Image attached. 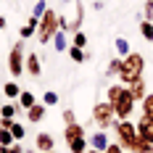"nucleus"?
I'll return each instance as SVG.
<instances>
[{"label": "nucleus", "instance_id": "nucleus-1", "mask_svg": "<svg viewBox=\"0 0 153 153\" xmlns=\"http://www.w3.org/2000/svg\"><path fill=\"white\" fill-rule=\"evenodd\" d=\"M106 100L114 103V111H116V119H129L132 114H135V108H137V100L132 98V92L127 85H108L106 90Z\"/></svg>", "mask_w": 153, "mask_h": 153}, {"label": "nucleus", "instance_id": "nucleus-2", "mask_svg": "<svg viewBox=\"0 0 153 153\" xmlns=\"http://www.w3.org/2000/svg\"><path fill=\"white\" fill-rule=\"evenodd\" d=\"M114 132H116V143H119L127 153H140V148L145 145V143L137 137V127H135L132 119H119V122L114 124Z\"/></svg>", "mask_w": 153, "mask_h": 153}, {"label": "nucleus", "instance_id": "nucleus-3", "mask_svg": "<svg viewBox=\"0 0 153 153\" xmlns=\"http://www.w3.org/2000/svg\"><path fill=\"white\" fill-rule=\"evenodd\" d=\"M145 76V56L143 53H129V56H124L122 58V71H119V82L122 85H132V82H137V79H143Z\"/></svg>", "mask_w": 153, "mask_h": 153}, {"label": "nucleus", "instance_id": "nucleus-4", "mask_svg": "<svg viewBox=\"0 0 153 153\" xmlns=\"http://www.w3.org/2000/svg\"><path fill=\"white\" fill-rule=\"evenodd\" d=\"M63 143H66V148L69 153H87L90 148V143H87V132H85V124H66L63 127Z\"/></svg>", "mask_w": 153, "mask_h": 153}, {"label": "nucleus", "instance_id": "nucleus-5", "mask_svg": "<svg viewBox=\"0 0 153 153\" xmlns=\"http://www.w3.org/2000/svg\"><path fill=\"white\" fill-rule=\"evenodd\" d=\"M56 32H61V29H58V11L48 8L45 16L40 19V27H37L34 40H37L40 45H50V42H53V37H56Z\"/></svg>", "mask_w": 153, "mask_h": 153}, {"label": "nucleus", "instance_id": "nucleus-6", "mask_svg": "<svg viewBox=\"0 0 153 153\" xmlns=\"http://www.w3.org/2000/svg\"><path fill=\"white\" fill-rule=\"evenodd\" d=\"M116 122L119 119H116V111H114V103L111 100H98L92 106V124L98 129H114Z\"/></svg>", "mask_w": 153, "mask_h": 153}, {"label": "nucleus", "instance_id": "nucleus-7", "mask_svg": "<svg viewBox=\"0 0 153 153\" xmlns=\"http://www.w3.org/2000/svg\"><path fill=\"white\" fill-rule=\"evenodd\" d=\"M27 40H16L13 45H11V50H8V74L13 76V79H19V76L24 74V61H27Z\"/></svg>", "mask_w": 153, "mask_h": 153}, {"label": "nucleus", "instance_id": "nucleus-8", "mask_svg": "<svg viewBox=\"0 0 153 153\" xmlns=\"http://www.w3.org/2000/svg\"><path fill=\"white\" fill-rule=\"evenodd\" d=\"M82 21H85V3L76 0L74 3V19H69V29H66V34L71 37L74 32H82Z\"/></svg>", "mask_w": 153, "mask_h": 153}, {"label": "nucleus", "instance_id": "nucleus-9", "mask_svg": "<svg viewBox=\"0 0 153 153\" xmlns=\"http://www.w3.org/2000/svg\"><path fill=\"white\" fill-rule=\"evenodd\" d=\"M135 127H137V137L143 140V143L153 145V119H145V116H140L137 122H135Z\"/></svg>", "mask_w": 153, "mask_h": 153}, {"label": "nucleus", "instance_id": "nucleus-10", "mask_svg": "<svg viewBox=\"0 0 153 153\" xmlns=\"http://www.w3.org/2000/svg\"><path fill=\"white\" fill-rule=\"evenodd\" d=\"M24 71H27L29 76H34V79H40V74H42V63H40V56H37V53H27Z\"/></svg>", "mask_w": 153, "mask_h": 153}, {"label": "nucleus", "instance_id": "nucleus-11", "mask_svg": "<svg viewBox=\"0 0 153 153\" xmlns=\"http://www.w3.org/2000/svg\"><path fill=\"white\" fill-rule=\"evenodd\" d=\"M34 148L42 153V151H56V137L50 132H37L34 135Z\"/></svg>", "mask_w": 153, "mask_h": 153}, {"label": "nucleus", "instance_id": "nucleus-12", "mask_svg": "<svg viewBox=\"0 0 153 153\" xmlns=\"http://www.w3.org/2000/svg\"><path fill=\"white\" fill-rule=\"evenodd\" d=\"M45 114H48V106L42 103V100H37V103L27 111V122L29 124H40L42 119H45Z\"/></svg>", "mask_w": 153, "mask_h": 153}, {"label": "nucleus", "instance_id": "nucleus-13", "mask_svg": "<svg viewBox=\"0 0 153 153\" xmlns=\"http://www.w3.org/2000/svg\"><path fill=\"white\" fill-rule=\"evenodd\" d=\"M37 27H40V19L29 16V19L21 24V29H19V37H21V40H32V37L37 34Z\"/></svg>", "mask_w": 153, "mask_h": 153}, {"label": "nucleus", "instance_id": "nucleus-14", "mask_svg": "<svg viewBox=\"0 0 153 153\" xmlns=\"http://www.w3.org/2000/svg\"><path fill=\"white\" fill-rule=\"evenodd\" d=\"M87 143H90V148H95V151H106L111 140H108L106 129H98V132H92L90 137H87Z\"/></svg>", "mask_w": 153, "mask_h": 153}, {"label": "nucleus", "instance_id": "nucleus-15", "mask_svg": "<svg viewBox=\"0 0 153 153\" xmlns=\"http://www.w3.org/2000/svg\"><path fill=\"white\" fill-rule=\"evenodd\" d=\"M50 45H53L56 53H66L69 45H71V37H69L66 32H56V37H53V42H50Z\"/></svg>", "mask_w": 153, "mask_h": 153}, {"label": "nucleus", "instance_id": "nucleus-16", "mask_svg": "<svg viewBox=\"0 0 153 153\" xmlns=\"http://www.w3.org/2000/svg\"><path fill=\"white\" fill-rule=\"evenodd\" d=\"M3 95H5L8 100H19V95H21V85H19L16 79H8V82L3 85Z\"/></svg>", "mask_w": 153, "mask_h": 153}, {"label": "nucleus", "instance_id": "nucleus-17", "mask_svg": "<svg viewBox=\"0 0 153 153\" xmlns=\"http://www.w3.org/2000/svg\"><path fill=\"white\" fill-rule=\"evenodd\" d=\"M129 92H132V98L140 103V100L148 95V87H145V76H143V79H137V82H132V85H129Z\"/></svg>", "mask_w": 153, "mask_h": 153}, {"label": "nucleus", "instance_id": "nucleus-18", "mask_svg": "<svg viewBox=\"0 0 153 153\" xmlns=\"http://www.w3.org/2000/svg\"><path fill=\"white\" fill-rule=\"evenodd\" d=\"M66 56H69L74 63H85V61H90V53H87V50H82V48H74V45H69Z\"/></svg>", "mask_w": 153, "mask_h": 153}, {"label": "nucleus", "instance_id": "nucleus-19", "mask_svg": "<svg viewBox=\"0 0 153 153\" xmlns=\"http://www.w3.org/2000/svg\"><path fill=\"white\" fill-rule=\"evenodd\" d=\"M19 114V100H8L0 106V119H16Z\"/></svg>", "mask_w": 153, "mask_h": 153}, {"label": "nucleus", "instance_id": "nucleus-20", "mask_svg": "<svg viewBox=\"0 0 153 153\" xmlns=\"http://www.w3.org/2000/svg\"><path fill=\"white\" fill-rule=\"evenodd\" d=\"M37 103V95L32 90H21V95H19V108H24V111H29L32 106Z\"/></svg>", "mask_w": 153, "mask_h": 153}, {"label": "nucleus", "instance_id": "nucleus-21", "mask_svg": "<svg viewBox=\"0 0 153 153\" xmlns=\"http://www.w3.org/2000/svg\"><path fill=\"white\" fill-rule=\"evenodd\" d=\"M114 48H116V56H119V58H124V56L132 53V48H129V40H127V37H116V40H114Z\"/></svg>", "mask_w": 153, "mask_h": 153}, {"label": "nucleus", "instance_id": "nucleus-22", "mask_svg": "<svg viewBox=\"0 0 153 153\" xmlns=\"http://www.w3.org/2000/svg\"><path fill=\"white\" fill-rule=\"evenodd\" d=\"M140 116H145V119H153V92H148L143 100H140Z\"/></svg>", "mask_w": 153, "mask_h": 153}, {"label": "nucleus", "instance_id": "nucleus-23", "mask_svg": "<svg viewBox=\"0 0 153 153\" xmlns=\"http://www.w3.org/2000/svg\"><path fill=\"white\" fill-rule=\"evenodd\" d=\"M40 100H42L45 106H58V103H61V95H58L56 90H45V92H42V98H40Z\"/></svg>", "mask_w": 153, "mask_h": 153}, {"label": "nucleus", "instance_id": "nucleus-24", "mask_svg": "<svg viewBox=\"0 0 153 153\" xmlns=\"http://www.w3.org/2000/svg\"><path fill=\"white\" fill-rule=\"evenodd\" d=\"M140 34L145 37V42H153V21L143 19V21H140Z\"/></svg>", "mask_w": 153, "mask_h": 153}, {"label": "nucleus", "instance_id": "nucleus-25", "mask_svg": "<svg viewBox=\"0 0 153 153\" xmlns=\"http://www.w3.org/2000/svg\"><path fill=\"white\" fill-rule=\"evenodd\" d=\"M119 71H122V58L116 56V58H111L106 66V76H119Z\"/></svg>", "mask_w": 153, "mask_h": 153}, {"label": "nucleus", "instance_id": "nucleus-26", "mask_svg": "<svg viewBox=\"0 0 153 153\" xmlns=\"http://www.w3.org/2000/svg\"><path fill=\"white\" fill-rule=\"evenodd\" d=\"M45 11H48V3H45V0H34V5H32V16H34V19H42Z\"/></svg>", "mask_w": 153, "mask_h": 153}, {"label": "nucleus", "instance_id": "nucleus-27", "mask_svg": "<svg viewBox=\"0 0 153 153\" xmlns=\"http://www.w3.org/2000/svg\"><path fill=\"white\" fill-rule=\"evenodd\" d=\"M71 45L85 50V48H87V34H85V32H74V34H71Z\"/></svg>", "mask_w": 153, "mask_h": 153}, {"label": "nucleus", "instance_id": "nucleus-28", "mask_svg": "<svg viewBox=\"0 0 153 153\" xmlns=\"http://www.w3.org/2000/svg\"><path fill=\"white\" fill-rule=\"evenodd\" d=\"M11 135H13V137L21 143V140L27 137V127H24L21 122H13V127H11Z\"/></svg>", "mask_w": 153, "mask_h": 153}, {"label": "nucleus", "instance_id": "nucleus-29", "mask_svg": "<svg viewBox=\"0 0 153 153\" xmlns=\"http://www.w3.org/2000/svg\"><path fill=\"white\" fill-rule=\"evenodd\" d=\"M13 143H19V140L11 135V129H0V145H5V148H8V145H13Z\"/></svg>", "mask_w": 153, "mask_h": 153}, {"label": "nucleus", "instance_id": "nucleus-30", "mask_svg": "<svg viewBox=\"0 0 153 153\" xmlns=\"http://www.w3.org/2000/svg\"><path fill=\"white\" fill-rule=\"evenodd\" d=\"M61 119H63V124H74V122H76L74 108H63V111H61Z\"/></svg>", "mask_w": 153, "mask_h": 153}, {"label": "nucleus", "instance_id": "nucleus-31", "mask_svg": "<svg viewBox=\"0 0 153 153\" xmlns=\"http://www.w3.org/2000/svg\"><path fill=\"white\" fill-rule=\"evenodd\" d=\"M106 153H127V151H124V148H122V145H119V143H108Z\"/></svg>", "mask_w": 153, "mask_h": 153}, {"label": "nucleus", "instance_id": "nucleus-32", "mask_svg": "<svg viewBox=\"0 0 153 153\" xmlns=\"http://www.w3.org/2000/svg\"><path fill=\"white\" fill-rule=\"evenodd\" d=\"M58 29H61V32H66V29H69V19H66L63 13H58Z\"/></svg>", "mask_w": 153, "mask_h": 153}, {"label": "nucleus", "instance_id": "nucleus-33", "mask_svg": "<svg viewBox=\"0 0 153 153\" xmlns=\"http://www.w3.org/2000/svg\"><path fill=\"white\" fill-rule=\"evenodd\" d=\"M145 19L153 21V0H145Z\"/></svg>", "mask_w": 153, "mask_h": 153}, {"label": "nucleus", "instance_id": "nucleus-34", "mask_svg": "<svg viewBox=\"0 0 153 153\" xmlns=\"http://www.w3.org/2000/svg\"><path fill=\"white\" fill-rule=\"evenodd\" d=\"M16 119H0V129H11Z\"/></svg>", "mask_w": 153, "mask_h": 153}, {"label": "nucleus", "instance_id": "nucleus-35", "mask_svg": "<svg viewBox=\"0 0 153 153\" xmlns=\"http://www.w3.org/2000/svg\"><path fill=\"white\" fill-rule=\"evenodd\" d=\"M92 8H95V11L100 13V11H103V0H95V3H92Z\"/></svg>", "mask_w": 153, "mask_h": 153}, {"label": "nucleus", "instance_id": "nucleus-36", "mask_svg": "<svg viewBox=\"0 0 153 153\" xmlns=\"http://www.w3.org/2000/svg\"><path fill=\"white\" fill-rule=\"evenodd\" d=\"M140 153H153V145H148V143H145V145L140 148Z\"/></svg>", "mask_w": 153, "mask_h": 153}, {"label": "nucleus", "instance_id": "nucleus-37", "mask_svg": "<svg viewBox=\"0 0 153 153\" xmlns=\"http://www.w3.org/2000/svg\"><path fill=\"white\" fill-rule=\"evenodd\" d=\"M5 27H8V19H5V16H0V32L5 29Z\"/></svg>", "mask_w": 153, "mask_h": 153}, {"label": "nucleus", "instance_id": "nucleus-38", "mask_svg": "<svg viewBox=\"0 0 153 153\" xmlns=\"http://www.w3.org/2000/svg\"><path fill=\"white\" fill-rule=\"evenodd\" d=\"M24 153H40L37 148H24Z\"/></svg>", "mask_w": 153, "mask_h": 153}, {"label": "nucleus", "instance_id": "nucleus-39", "mask_svg": "<svg viewBox=\"0 0 153 153\" xmlns=\"http://www.w3.org/2000/svg\"><path fill=\"white\" fill-rule=\"evenodd\" d=\"M87 153H106V151H95V148H87Z\"/></svg>", "mask_w": 153, "mask_h": 153}, {"label": "nucleus", "instance_id": "nucleus-40", "mask_svg": "<svg viewBox=\"0 0 153 153\" xmlns=\"http://www.w3.org/2000/svg\"><path fill=\"white\" fill-rule=\"evenodd\" d=\"M61 3H66V5H69V3H71V5H74V3H76V0H61Z\"/></svg>", "mask_w": 153, "mask_h": 153}, {"label": "nucleus", "instance_id": "nucleus-41", "mask_svg": "<svg viewBox=\"0 0 153 153\" xmlns=\"http://www.w3.org/2000/svg\"><path fill=\"white\" fill-rule=\"evenodd\" d=\"M0 153H8V148H5V145H0Z\"/></svg>", "mask_w": 153, "mask_h": 153}, {"label": "nucleus", "instance_id": "nucleus-42", "mask_svg": "<svg viewBox=\"0 0 153 153\" xmlns=\"http://www.w3.org/2000/svg\"><path fill=\"white\" fill-rule=\"evenodd\" d=\"M42 153H56V151H42Z\"/></svg>", "mask_w": 153, "mask_h": 153}]
</instances>
